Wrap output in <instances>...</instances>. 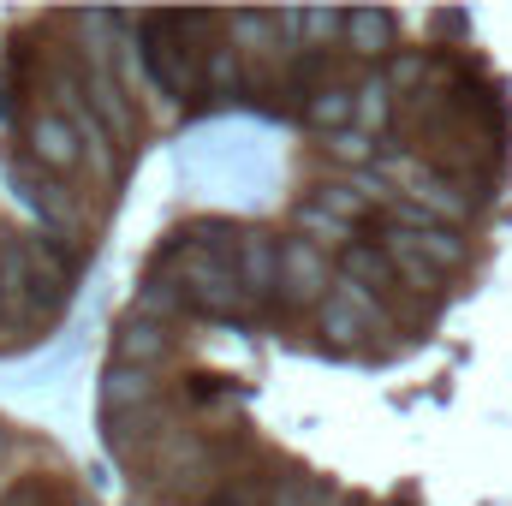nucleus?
Here are the masks:
<instances>
[{
	"instance_id": "5",
	"label": "nucleus",
	"mask_w": 512,
	"mask_h": 506,
	"mask_svg": "<svg viewBox=\"0 0 512 506\" xmlns=\"http://www.w3.org/2000/svg\"><path fill=\"white\" fill-rule=\"evenodd\" d=\"M233 268H239V280H245V298H251L256 310L280 304V245H274L268 233L245 227V239H239V256H233Z\"/></svg>"
},
{
	"instance_id": "11",
	"label": "nucleus",
	"mask_w": 512,
	"mask_h": 506,
	"mask_svg": "<svg viewBox=\"0 0 512 506\" xmlns=\"http://www.w3.org/2000/svg\"><path fill=\"white\" fill-rule=\"evenodd\" d=\"M393 36H399V24H393V12L382 6H358V12H346V48L358 54V60H387L393 54Z\"/></svg>"
},
{
	"instance_id": "17",
	"label": "nucleus",
	"mask_w": 512,
	"mask_h": 506,
	"mask_svg": "<svg viewBox=\"0 0 512 506\" xmlns=\"http://www.w3.org/2000/svg\"><path fill=\"white\" fill-rule=\"evenodd\" d=\"M0 506H84L60 477H18L12 489H0Z\"/></svg>"
},
{
	"instance_id": "13",
	"label": "nucleus",
	"mask_w": 512,
	"mask_h": 506,
	"mask_svg": "<svg viewBox=\"0 0 512 506\" xmlns=\"http://www.w3.org/2000/svg\"><path fill=\"white\" fill-rule=\"evenodd\" d=\"M149 399H155V370H126V364H108V376H102V411H108V417L149 411Z\"/></svg>"
},
{
	"instance_id": "9",
	"label": "nucleus",
	"mask_w": 512,
	"mask_h": 506,
	"mask_svg": "<svg viewBox=\"0 0 512 506\" xmlns=\"http://www.w3.org/2000/svg\"><path fill=\"white\" fill-rule=\"evenodd\" d=\"M387 245L417 251L423 262H435L441 274H453V268H465V262H471L465 233H459V227H447V221H435V227H423V233H387Z\"/></svg>"
},
{
	"instance_id": "24",
	"label": "nucleus",
	"mask_w": 512,
	"mask_h": 506,
	"mask_svg": "<svg viewBox=\"0 0 512 506\" xmlns=\"http://www.w3.org/2000/svg\"><path fill=\"white\" fill-rule=\"evenodd\" d=\"M185 393L197 399V405H221V399H233V387L221 376H185Z\"/></svg>"
},
{
	"instance_id": "18",
	"label": "nucleus",
	"mask_w": 512,
	"mask_h": 506,
	"mask_svg": "<svg viewBox=\"0 0 512 506\" xmlns=\"http://www.w3.org/2000/svg\"><path fill=\"white\" fill-rule=\"evenodd\" d=\"M245 90V48L221 42L209 48V96H239Z\"/></svg>"
},
{
	"instance_id": "8",
	"label": "nucleus",
	"mask_w": 512,
	"mask_h": 506,
	"mask_svg": "<svg viewBox=\"0 0 512 506\" xmlns=\"http://www.w3.org/2000/svg\"><path fill=\"white\" fill-rule=\"evenodd\" d=\"M370 328H376V322H370V316L358 310V298L346 292V280H340V286H334V292L322 298V310H316V334H322V340H328L334 352H358Z\"/></svg>"
},
{
	"instance_id": "27",
	"label": "nucleus",
	"mask_w": 512,
	"mask_h": 506,
	"mask_svg": "<svg viewBox=\"0 0 512 506\" xmlns=\"http://www.w3.org/2000/svg\"><path fill=\"white\" fill-rule=\"evenodd\" d=\"M84 506H90V501H84Z\"/></svg>"
},
{
	"instance_id": "19",
	"label": "nucleus",
	"mask_w": 512,
	"mask_h": 506,
	"mask_svg": "<svg viewBox=\"0 0 512 506\" xmlns=\"http://www.w3.org/2000/svg\"><path fill=\"white\" fill-rule=\"evenodd\" d=\"M298 36H310V54H334V42H346V12H298Z\"/></svg>"
},
{
	"instance_id": "7",
	"label": "nucleus",
	"mask_w": 512,
	"mask_h": 506,
	"mask_svg": "<svg viewBox=\"0 0 512 506\" xmlns=\"http://www.w3.org/2000/svg\"><path fill=\"white\" fill-rule=\"evenodd\" d=\"M393 197H399V191H393ZM393 197H387L382 185H370V179H322L310 203H322V209L340 215L346 227H364V221H376V209L393 203Z\"/></svg>"
},
{
	"instance_id": "15",
	"label": "nucleus",
	"mask_w": 512,
	"mask_h": 506,
	"mask_svg": "<svg viewBox=\"0 0 512 506\" xmlns=\"http://www.w3.org/2000/svg\"><path fill=\"white\" fill-rule=\"evenodd\" d=\"M84 90H90V108H96L108 126H120V137H131V108H126L120 78H114L108 66H90V72H84Z\"/></svg>"
},
{
	"instance_id": "10",
	"label": "nucleus",
	"mask_w": 512,
	"mask_h": 506,
	"mask_svg": "<svg viewBox=\"0 0 512 506\" xmlns=\"http://www.w3.org/2000/svg\"><path fill=\"white\" fill-rule=\"evenodd\" d=\"M340 280H358L364 292H376V298H393V292H399V262L387 256V245H370V239H358L352 251H340Z\"/></svg>"
},
{
	"instance_id": "22",
	"label": "nucleus",
	"mask_w": 512,
	"mask_h": 506,
	"mask_svg": "<svg viewBox=\"0 0 512 506\" xmlns=\"http://www.w3.org/2000/svg\"><path fill=\"white\" fill-rule=\"evenodd\" d=\"M382 72H387V84H393L399 96H423V78H429V54H393Z\"/></svg>"
},
{
	"instance_id": "3",
	"label": "nucleus",
	"mask_w": 512,
	"mask_h": 506,
	"mask_svg": "<svg viewBox=\"0 0 512 506\" xmlns=\"http://www.w3.org/2000/svg\"><path fill=\"white\" fill-rule=\"evenodd\" d=\"M393 173H399L405 197H411L417 209H429L435 221L465 227V221L477 215V197H471V191H459V185H453V173H435V167H393Z\"/></svg>"
},
{
	"instance_id": "26",
	"label": "nucleus",
	"mask_w": 512,
	"mask_h": 506,
	"mask_svg": "<svg viewBox=\"0 0 512 506\" xmlns=\"http://www.w3.org/2000/svg\"><path fill=\"white\" fill-rule=\"evenodd\" d=\"M334 506H358V501H334Z\"/></svg>"
},
{
	"instance_id": "21",
	"label": "nucleus",
	"mask_w": 512,
	"mask_h": 506,
	"mask_svg": "<svg viewBox=\"0 0 512 506\" xmlns=\"http://www.w3.org/2000/svg\"><path fill=\"white\" fill-rule=\"evenodd\" d=\"M387 256L399 262V280H405L411 292H423V298L441 292V268H435V262H423L417 251H399V245H387Z\"/></svg>"
},
{
	"instance_id": "6",
	"label": "nucleus",
	"mask_w": 512,
	"mask_h": 506,
	"mask_svg": "<svg viewBox=\"0 0 512 506\" xmlns=\"http://www.w3.org/2000/svg\"><path fill=\"white\" fill-rule=\"evenodd\" d=\"M84 155H90V149H84V137H78V126H72L66 114H36V120H30V161H36V167L72 173Z\"/></svg>"
},
{
	"instance_id": "12",
	"label": "nucleus",
	"mask_w": 512,
	"mask_h": 506,
	"mask_svg": "<svg viewBox=\"0 0 512 506\" xmlns=\"http://www.w3.org/2000/svg\"><path fill=\"white\" fill-rule=\"evenodd\" d=\"M298 114H304V126L322 131V137L352 131L358 126V90H352V84H328V90H316L310 102H298Z\"/></svg>"
},
{
	"instance_id": "4",
	"label": "nucleus",
	"mask_w": 512,
	"mask_h": 506,
	"mask_svg": "<svg viewBox=\"0 0 512 506\" xmlns=\"http://www.w3.org/2000/svg\"><path fill=\"white\" fill-rule=\"evenodd\" d=\"M173 352V328L155 322V316H137L126 310L114 322V358L108 364H126V370H161V358Z\"/></svg>"
},
{
	"instance_id": "20",
	"label": "nucleus",
	"mask_w": 512,
	"mask_h": 506,
	"mask_svg": "<svg viewBox=\"0 0 512 506\" xmlns=\"http://www.w3.org/2000/svg\"><path fill=\"white\" fill-rule=\"evenodd\" d=\"M322 149H328L340 167H370V161H376V137H370V131H358V126H352V131H334Z\"/></svg>"
},
{
	"instance_id": "23",
	"label": "nucleus",
	"mask_w": 512,
	"mask_h": 506,
	"mask_svg": "<svg viewBox=\"0 0 512 506\" xmlns=\"http://www.w3.org/2000/svg\"><path fill=\"white\" fill-rule=\"evenodd\" d=\"M268 506H334V495L322 489V483H304V477H286L274 495H268Z\"/></svg>"
},
{
	"instance_id": "25",
	"label": "nucleus",
	"mask_w": 512,
	"mask_h": 506,
	"mask_svg": "<svg viewBox=\"0 0 512 506\" xmlns=\"http://www.w3.org/2000/svg\"><path fill=\"white\" fill-rule=\"evenodd\" d=\"M0 459H6V429H0Z\"/></svg>"
},
{
	"instance_id": "2",
	"label": "nucleus",
	"mask_w": 512,
	"mask_h": 506,
	"mask_svg": "<svg viewBox=\"0 0 512 506\" xmlns=\"http://www.w3.org/2000/svg\"><path fill=\"white\" fill-rule=\"evenodd\" d=\"M334 286H340V274H334L328 251H316L310 239H280V304L316 316Z\"/></svg>"
},
{
	"instance_id": "1",
	"label": "nucleus",
	"mask_w": 512,
	"mask_h": 506,
	"mask_svg": "<svg viewBox=\"0 0 512 506\" xmlns=\"http://www.w3.org/2000/svg\"><path fill=\"white\" fill-rule=\"evenodd\" d=\"M161 274L191 298V310H203L215 322H245L251 316V298H245V280H239L233 256L191 245V239H173L167 256H161Z\"/></svg>"
},
{
	"instance_id": "14",
	"label": "nucleus",
	"mask_w": 512,
	"mask_h": 506,
	"mask_svg": "<svg viewBox=\"0 0 512 506\" xmlns=\"http://www.w3.org/2000/svg\"><path fill=\"white\" fill-rule=\"evenodd\" d=\"M292 227H298V239H310L316 251H352L358 245V227H346L340 215H328L322 203H292Z\"/></svg>"
},
{
	"instance_id": "16",
	"label": "nucleus",
	"mask_w": 512,
	"mask_h": 506,
	"mask_svg": "<svg viewBox=\"0 0 512 506\" xmlns=\"http://www.w3.org/2000/svg\"><path fill=\"white\" fill-rule=\"evenodd\" d=\"M352 90H358V131H370V137H376V131L393 120V96H399V90L387 84L382 66H370V72H364V84H352Z\"/></svg>"
}]
</instances>
